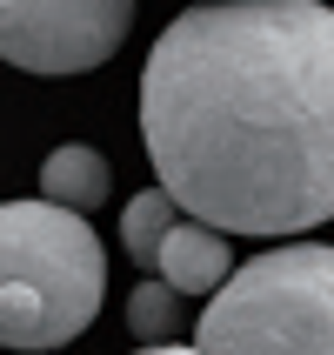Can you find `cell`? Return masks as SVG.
<instances>
[{
  "mask_svg": "<svg viewBox=\"0 0 334 355\" xmlns=\"http://www.w3.org/2000/svg\"><path fill=\"white\" fill-rule=\"evenodd\" d=\"M140 141L174 208L221 235L334 221V7L201 0L140 67Z\"/></svg>",
  "mask_w": 334,
  "mask_h": 355,
  "instance_id": "6da1fadb",
  "label": "cell"
},
{
  "mask_svg": "<svg viewBox=\"0 0 334 355\" xmlns=\"http://www.w3.org/2000/svg\"><path fill=\"white\" fill-rule=\"evenodd\" d=\"M107 295L100 235L60 201H0V349H60Z\"/></svg>",
  "mask_w": 334,
  "mask_h": 355,
  "instance_id": "7a4b0ae2",
  "label": "cell"
},
{
  "mask_svg": "<svg viewBox=\"0 0 334 355\" xmlns=\"http://www.w3.org/2000/svg\"><path fill=\"white\" fill-rule=\"evenodd\" d=\"M201 355H334V248L295 241L241 261L194 329Z\"/></svg>",
  "mask_w": 334,
  "mask_h": 355,
  "instance_id": "3957f363",
  "label": "cell"
},
{
  "mask_svg": "<svg viewBox=\"0 0 334 355\" xmlns=\"http://www.w3.org/2000/svg\"><path fill=\"white\" fill-rule=\"evenodd\" d=\"M134 0H0V60L20 74H87L120 54Z\"/></svg>",
  "mask_w": 334,
  "mask_h": 355,
  "instance_id": "277c9868",
  "label": "cell"
},
{
  "mask_svg": "<svg viewBox=\"0 0 334 355\" xmlns=\"http://www.w3.org/2000/svg\"><path fill=\"white\" fill-rule=\"evenodd\" d=\"M160 282L174 288V295H214L221 282L234 275V255H228V235L207 228V221H174L167 235H160V255H154Z\"/></svg>",
  "mask_w": 334,
  "mask_h": 355,
  "instance_id": "5b68a950",
  "label": "cell"
},
{
  "mask_svg": "<svg viewBox=\"0 0 334 355\" xmlns=\"http://www.w3.org/2000/svg\"><path fill=\"white\" fill-rule=\"evenodd\" d=\"M107 155L100 148H87V141H67V148H54V155L40 161V195L60 201V208H74V215H87V208H100L107 201Z\"/></svg>",
  "mask_w": 334,
  "mask_h": 355,
  "instance_id": "8992f818",
  "label": "cell"
},
{
  "mask_svg": "<svg viewBox=\"0 0 334 355\" xmlns=\"http://www.w3.org/2000/svg\"><path fill=\"white\" fill-rule=\"evenodd\" d=\"M174 228V201H167V188H140L134 201H127V215H120V248L140 261V268H154V255H160V235Z\"/></svg>",
  "mask_w": 334,
  "mask_h": 355,
  "instance_id": "52a82bcc",
  "label": "cell"
},
{
  "mask_svg": "<svg viewBox=\"0 0 334 355\" xmlns=\"http://www.w3.org/2000/svg\"><path fill=\"white\" fill-rule=\"evenodd\" d=\"M127 329L140 342H167V329H174V288L167 282H140L127 295Z\"/></svg>",
  "mask_w": 334,
  "mask_h": 355,
  "instance_id": "ba28073f",
  "label": "cell"
},
{
  "mask_svg": "<svg viewBox=\"0 0 334 355\" xmlns=\"http://www.w3.org/2000/svg\"><path fill=\"white\" fill-rule=\"evenodd\" d=\"M134 355H201V349H180V342H140Z\"/></svg>",
  "mask_w": 334,
  "mask_h": 355,
  "instance_id": "9c48e42d",
  "label": "cell"
}]
</instances>
